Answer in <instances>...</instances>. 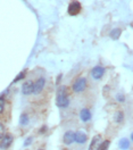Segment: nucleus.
Segmentation results:
<instances>
[{
	"mask_svg": "<svg viewBox=\"0 0 133 150\" xmlns=\"http://www.w3.org/2000/svg\"><path fill=\"white\" fill-rule=\"evenodd\" d=\"M56 105L59 108H66L69 105V99L67 97V88L60 86L57 90V98H56Z\"/></svg>",
	"mask_w": 133,
	"mask_h": 150,
	"instance_id": "f257e3e1",
	"label": "nucleus"
},
{
	"mask_svg": "<svg viewBox=\"0 0 133 150\" xmlns=\"http://www.w3.org/2000/svg\"><path fill=\"white\" fill-rule=\"evenodd\" d=\"M86 80L84 77H79L75 82L73 83V91L75 93H81L86 90Z\"/></svg>",
	"mask_w": 133,
	"mask_h": 150,
	"instance_id": "f03ea898",
	"label": "nucleus"
},
{
	"mask_svg": "<svg viewBox=\"0 0 133 150\" xmlns=\"http://www.w3.org/2000/svg\"><path fill=\"white\" fill-rule=\"evenodd\" d=\"M45 85H46V79H45V77H40L35 83H33V92H32V93L40 94L42 92Z\"/></svg>",
	"mask_w": 133,
	"mask_h": 150,
	"instance_id": "7ed1b4c3",
	"label": "nucleus"
},
{
	"mask_svg": "<svg viewBox=\"0 0 133 150\" xmlns=\"http://www.w3.org/2000/svg\"><path fill=\"white\" fill-rule=\"evenodd\" d=\"M81 11V4L76 0H73L68 6V14L72 16H76Z\"/></svg>",
	"mask_w": 133,
	"mask_h": 150,
	"instance_id": "20e7f679",
	"label": "nucleus"
},
{
	"mask_svg": "<svg viewBox=\"0 0 133 150\" xmlns=\"http://www.w3.org/2000/svg\"><path fill=\"white\" fill-rule=\"evenodd\" d=\"M13 135L11 134H5L2 138H1V141H0V149H7L9 148L10 144L13 143Z\"/></svg>",
	"mask_w": 133,
	"mask_h": 150,
	"instance_id": "39448f33",
	"label": "nucleus"
},
{
	"mask_svg": "<svg viewBox=\"0 0 133 150\" xmlns=\"http://www.w3.org/2000/svg\"><path fill=\"white\" fill-rule=\"evenodd\" d=\"M105 74V68L103 66H96L91 69V76L95 80H100Z\"/></svg>",
	"mask_w": 133,
	"mask_h": 150,
	"instance_id": "423d86ee",
	"label": "nucleus"
},
{
	"mask_svg": "<svg viewBox=\"0 0 133 150\" xmlns=\"http://www.w3.org/2000/svg\"><path fill=\"white\" fill-rule=\"evenodd\" d=\"M22 92L25 96L32 94V92H33V82L32 81H26L22 86Z\"/></svg>",
	"mask_w": 133,
	"mask_h": 150,
	"instance_id": "0eeeda50",
	"label": "nucleus"
},
{
	"mask_svg": "<svg viewBox=\"0 0 133 150\" xmlns=\"http://www.w3.org/2000/svg\"><path fill=\"white\" fill-rule=\"evenodd\" d=\"M74 139H75V133L73 131H67L65 134H64V138H63V141L65 144H72L74 142Z\"/></svg>",
	"mask_w": 133,
	"mask_h": 150,
	"instance_id": "6e6552de",
	"label": "nucleus"
},
{
	"mask_svg": "<svg viewBox=\"0 0 133 150\" xmlns=\"http://www.w3.org/2000/svg\"><path fill=\"white\" fill-rule=\"evenodd\" d=\"M86 140H88V137H86V134L84 133V132L79 131L75 133V139H74L75 142L80 143V144H82V143H86Z\"/></svg>",
	"mask_w": 133,
	"mask_h": 150,
	"instance_id": "1a4fd4ad",
	"label": "nucleus"
},
{
	"mask_svg": "<svg viewBox=\"0 0 133 150\" xmlns=\"http://www.w3.org/2000/svg\"><path fill=\"white\" fill-rule=\"evenodd\" d=\"M80 118L82 120V122H89L90 120H91V112L89 110V109H82L81 112H80Z\"/></svg>",
	"mask_w": 133,
	"mask_h": 150,
	"instance_id": "9d476101",
	"label": "nucleus"
},
{
	"mask_svg": "<svg viewBox=\"0 0 133 150\" xmlns=\"http://www.w3.org/2000/svg\"><path fill=\"white\" fill-rule=\"evenodd\" d=\"M101 142V137L100 135H96L95 138L92 139L91 143H90V147H89V150H97L99 144Z\"/></svg>",
	"mask_w": 133,
	"mask_h": 150,
	"instance_id": "9b49d317",
	"label": "nucleus"
},
{
	"mask_svg": "<svg viewBox=\"0 0 133 150\" xmlns=\"http://www.w3.org/2000/svg\"><path fill=\"white\" fill-rule=\"evenodd\" d=\"M118 146H120V148L122 150H126V149H129V147H130V142H129V140H127L126 138H123V139L120 140Z\"/></svg>",
	"mask_w": 133,
	"mask_h": 150,
	"instance_id": "f8f14e48",
	"label": "nucleus"
},
{
	"mask_svg": "<svg viewBox=\"0 0 133 150\" xmlns=\"http://www.w3.org/2000/svg\"><path fill=\"white\" fill-rule=\"evenodd\" d=\"M29 116L26 115V114H22L21 115V117H19V124L22 125V126H25V125H28L29 124Z\"/></svg>",
	"mask_w": 133,
	"mask_h": 150,
	"instance_id": "ddd939ff",
	"label": "nucleus"
},
{
	"mask_svg": "<svg viewBox=\"0 0 133 150\" xmlns=\"http://www.w3.org/2000/svg\"><path fill=\"white\" fill-rule=\"evenodd\" d=\"M110 38L113 39V40H117L120 35H121V28H114V30H112V32H110Z\"/></svg>",
	"mask_w": 133,
	"mask_h": 150,
	"instance_id": "4468645a",
	"label": "nucleus"
},
{
	"mask_svg": "<svg viewBox=\"0 0 133 150\" xmlns=\"http://www.w3.org/2000/svg\"><path fill=\"white\" fill-rule=\"evenodd\" d=\"M114 120H115V122L116 123H122L123 122V120H124V114L122 112H118L115 114V116H114Z\"/></svg>",
	"mask_w": 133,
	"mask_h": 150,
	"instance_id": "2eb2a0df",
	"label": "nucleus"
},
{
	"mask_svg": "<svg viewBox=\"0 0 133 150\" xmlns=\"http://www.w3.org/2000/svg\"><path fill=\"white\" fill-rule=\"evenodd\" d=\"M109 144H110V142H109L108 140L103 141V142H100V144H99V147H98V149L97 150H108Z\"/></svg>",
	"mask_w": 133,
	"mask_h": 150,
	"instance_id": "dca6fc26",
	"label": "nucleus"
},
{
	"mask_svg": "<svg viewBox=\"0 0 133 150\" xmlns=\"http://www.w3.org/2000/svg\"><path fill=\"white\" fill-rule=\"evenodd\" d=\"M5 110V98L0 97V114H2Z\"/></svg>",
	"mask_w": 133,
	"mask_h": 150,
	"instance_id": "f3484780",
	"label": "nucleus"
},
{
	"mask_svg": "<svg viewBox=\"0 0 133 150\" xmlns=\"http://www.w3.org/2000/svg\"><path fill=\"white\" fill-rule=\"evenodd\" d=\"M116 99H117V101H120V103H124L125 101V97H124V94L120 93L116 96Z\"/></svg>",
	"mask_w": 133,
	"mask_h": 150,
	"instance_id": "a211bd4d",
	"label": "nucleus"
},
{
	"mask_svg": "<svg viewBox=\"0 0 133 150\" xmlns=\"http://www.w3.org/2000/svg\"><path fill=\"white\" fill-rule=\"evenodd\" d=\"M4 135H5V126H4L2 123H0V140H1V138Z\"/></svg>",
	"mask_w": 133,
	"mask_h": 150,
	"instance_id": "6ab92c4d",
	"label": "nucleus"
},
{
	"mask_svg": "<svg viewBox=\"0 0 133 150\" xmlns=\"http://www.w3.org/2000/svg\"><path fill=\"white\" fill-rule=\"evenodd\" d=\"M24 76H25V72H22V73H21V74H19L18 76H17V77L15 79V80H14V83H16L17 81H19V80H22V79H23Z\"/></svg>",
	"mask_w": 133,
	"mask_h": 150,
	"instance_id": "aec40b11",
	"label": "nucleus"
},
{
	"mask_svg": "<svg viewBox=\"0 0 133 150\" xmlns=\"http://www.w3.org/2000/svg\"><path fill=\"white\" fill-rule=\"evenodd\" d=\"M32 138H28L26 140H25V142H24V147H29L30 144H31V142H32Z\"/></svg>",
	"mask_w": 133,
	"mask_h": 150,
	"instance_id": "412c9836",
	"label": "nucleus"
},
{
	"mask_svg": "<svg viewBox=\"0 0 133 150\" xmlns=\"http://www.w3.org/2000/svg\"><path fill=\"white\" fill-rule=\"evenodd\" d=\"M46 131H47V127H46V126H42V127H41V130L39 131V133H40V134H42L43 132H46Z\"/></svg>",
	"mask_w": 133,
	"mask_h": 150,
	"instance_id": "4be33fe9",
	"label": "nucleus"
},
{
	"mask_svg": "<svg viewBox=\"0 0 133 150\" xmlns=\"http://www.w3.org/2000/svg\"><path fill=\"white\" fill-rule=\"evenodd\" d=\"M62 77H63V74H60L59 76L57 77V84H59V82H60V80H62Z\"/></svg>",
	"mask_w": 133,
	"mask_h": 150,
	"instance_id": "5701e85b",
	"label": "nucleus"
},
{
	"mask_svg": "<svg viewBox=\"0 0 133 150\" xmlns=\"http://www.w3.org/2000/svg\"><path fill=\"white\" fill-rule=\"evenodd\" d=\"M39 150H42V149H39Z\"/></svg>",
	"mask_w": 133,
	"mask_h": 150,
	"instance_id": "b1692460",
	"label": "nucleus"
}]
</instances>
